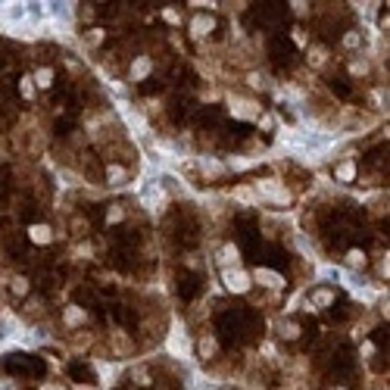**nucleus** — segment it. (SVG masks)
Returning a JSON list of instances; mask_svg holds the SVG:
<instances>
[{
  "label": "nucleus",
  "instance_id": "f257e3e1",
  "mask_svg": "<svg viewBox=\"0 0 390 390\" xmlns=\"http://www.w3.org/2000/svg\"><path fill=\"white\" fill-rule=\"evenodd\" d=\"M253 191H256L259 200L272 203V206H287V203H290V191H287L278 178H259V181L253 184Z\"/></svg>",
  "mask_w": 390,
  "mask_h": 390
},
{
  "label": "nucleus",
  "instance_id": "f03ea898",
  "mask_svg": "<svg viewBox=\"0 0 390 390\" xmlns=\"http://www.w3.org/2000/svg\"><path fill=\"white\" fill-rule=\"evenodd\" d=\"M165 353H169V356H175V359H184L191 353V337H188V331L184 328H172L169 331V340H165Z\"/></svg>",
  "mask_w": 390,
  "mask_h": 390
},
{
  "label": "nucleus",
  "instance_id": "7ed1b4c3",
  "mask_svg": "<svg viewBox=\"0 0 390 390\" xmlns=\"http://www.w3.org/2000/svg\"><path fill=\"white\" fill-rule=\"evenodd\" d=\"M141 203H144V206L150 209V212H162L165 206H169V194H165V188H162L159 181H153L150 188L141 194Z\"/></svg>",
  "mask_w": 390,
  "mask_h": 390
},
{
  "label": "nucleus",
  "instance_id": "20e7f679",
  "mask_svg": "<svg viewBox=\"0 0 390 390\" xmlns=\"http://www.w3.org/2000/svg\"><path fill=\"white\" fill-rule=\"evenodd\" d=\"M222 278H225V287L231 290V293H247L250 287H253V278L244 272V269H225V272H222Z\"/></svg>",
  "mask_w": 390,
  "mask_h": 390
},
{
  "label": "nucleus",
  "instance_id": "39448f33",
  "mask_svg": "<svg viewBox=\"0 0 390 390\" xmlns=\"http://www.w3.org/2000/svg\"><path fill=\"white\" fill-rule=\"evenodd\" d=\"M228 103H231V113L237 119H259L256 100H250V97H228Z\"/></svg>",
  "mask_w": 390,
  "mask_h": 390
},
{
  "label": "nucleus",
  "instance_id": "423d86ee",
  "mask_svg": "<svg viewBox=\"0 0 390 390\" xmlns=\"http://www.w3.org/2000/svg\"><path fill=\"white\" fill-rule=\"evenodd\" d=\"M109 343H113V356H128V353H132L135 350V343H132V337H128V334L125 331H113V334H109Z\"/></svg>",
  "mask_w": 390,
  "mask_h": 390
},
{
  "label": "nucleus",
  "instance_id": "0eeeda50",
  "mask_svg": "<svg viewBox=\"0 0 390 390\" xmlns=\"http://www.w3.org/2000/svg\"><path fill=\"white\" fill-rule=\"evenodd\" d=\"M88 322V312L78 306V303H69L66 309H63V325L66 328H78V325H84Z\"/></svg>",
  "mask_w": 390,
  "mask_h": 390
},
{
  "label": "nucleus",
  "instance_id": "6e6552de",
  "mask_svg": "<svg viewBox=\"0 0 390 390\" xmlns=\"http://www.w3.org/2000/svg\"><path fill=\"white\" fill-rule=\"evenodd\" d=\"M212 28H215V22H212V16H206V13L191 19V34H194V38H206Z\"/></svg>",
  "mask_w": 390,
  "mask_h": 390
},
{
  "label": "nucleus",
  "instance_id": "1a4fd4ad",
  "mask_svg": "<svg viewBox=\"0 0 390 390\" xmlns=\"http://www.w3.org/2000/svg\"><path fill=\"white\" fill-rule=\"evenodd\" d=\"M237 263H240V250L234 244H225L219 250V266L222 269H237Z\"/></svg>",
  "mask_w": 390,
  "mask_h": 390
},
{
  "label": "nucleus",
  "instance_id": "9d476101",
  "mask_svg": "<svg viewBox=\"0 0 390 390\" xmlns=\"http://www.w3.org/2000/svg\"><path fill=\"white\" fill-rule=\"evenodd\" d=\"M250 278H256V281L266 284V287H284V278L278 275V272H272V269H256Z\"/></svg>",
  "mask_w": 390,
  "mask_h": 390
},
{
  "label": "nucleus",
  "instance_id": "9b49d317",
  "mask_svg": "<svg viewBox=\"0 0 390 390\" xmlns=\"http://www.w3.org/2000/svg\"><path fill=\"white\" fill-rule=\"evenodd\" d=\"M150 69H153V60L150 57H135V63H132V81H144L147 75H150Z\"/></svg>",
  "mask_w": 390,
  "mask_h": 390
},
{
  "label": "nucleus",
  "instance_id": "f8f14e48",
  "mask_svg": "<svg viewBox=\"0 0 390 390\" xmlns=\"http://www.w3.org/2000/svg\"><path fill=\"white\" fill-rule=\"evenodd\" d=\"M306 60H309V66H325L328 63V47H322V44H309L306 47Z\"/></svg>",
  "mask_w": 390,
  "mask_h": 390
},
{
  "label": "nucleus",
  "instance_id": "ddd939ff",
  "mask_svg": "<svg viewBox=\"0 0 390 390\" xmlns=\"http://www.w3.org/2000/svg\"><path fill=\"white\" fill-rule=\"evenodd\" d=\"M334 178L343 181V184H350L353 178H356V162H353V159H343L337 169H334Z\"/></svg>",
  "mask_w": 390,
  "mask_h": 390
},
{
  "label": "nucleus",
  "instance_id": "4468645a",
  "mask_svg": "<svg viewBox=\"0 0 390 390\" xmlns=\"http://www.w3.org/2000/svg\"><path fill=\"white\" fill-rule=\"evenodd\" d=\"M28 237L34 240V244H50V240H53V231H50V225H31V228H28Z\"/></svg>",
  "mask_w": 390,
  "mask_h": 390
},
{
  "label": "nucleus",
  "instance_id": "2eb2a0df",
  "mask_svg": "<svg viewBox=\"0 0 390 390\" xmlns=\"http://www.w3.org/2000/svg\"><path fill=\"white\" fill-rule=\"evenodd\" d=\"M34 88H50L53 84V69L50 66H41V69H34Z\"/></svg>",
  "mask_w": 390,
  "mask_h": 390
},
{
  "label": "nucleus",
  "instance_id": "dca6fc26",
  "mask_svg": "<svg viewBox=\"0 0 390 390\" xmlns=\"http://www.w3.org/2000/svg\"><path fill=\"white\" fill-rule=\"evenodd\" d=\"M334 303V290H315L312 293V306L315 309H325V306H331Z\"/></svg>",
  "mask_w": 390,
  "mask_h": 390
},
{
  "label": "nucleus",
  "instance_id": "f3484780",
  "mask_svg": "<svg viewBox=\"0 0 390 390\" xmlns=\"http://www.w3.org/2000/svg\"><path fill=\"white\" fill-rule=\"evenodd\" d=\"M125 175H128V172L122 169L119 162H109V165H106V178H109V184H122V181H125Z\"/></svg>",
  "mask_w": 390,
  "mask_h": 390
},
{
  "label": "nucleus",
  "instance_id": "a211bd4d",
  "mask_svg": "<svg viewBox=\"0 0 390 390\" xmlns=\"http://www.w3.org/2000/svg\"><path fill=\"white\" fill-rule=\"evenodd\" d=\"M234 200L247 203V206H259V197H256V191H250V188H237V191H234Z\"/></svg>",
  "mask_w": 390,
  "mask_h": 390
},
{
  "label": "nucleus",
  "instance_id": "6ab92c4d",
  "mask_svg": "<svg viewBox=\"0 0 390 390\" xmlns=\"http://www.w3.org/2000/svg\"><path fill=\"white\" fill-rule=\"evenodd\" d=\"M365 263H368V259H365V250H350V253H346V266H350V269H362Z\"/></svg>",
  "mask_w": 390,
  "mask_h": 390
},
{
  "label": "nucleus",
  "instance_id": "aec40b11",
  "mask_svg": "<svg viewBox=\"0 0 390 390\" xmlns=\"http://www.w3.org/2000/svg\"><path fill=\"white\" fill-rule=\"evenodd\" d=\"M10 290H13L16 296H25V293H28V278H25V275H16L13 281H10Z\"/></svg>",
  "mask_w": 390,
  "mask_h": 390
},
{
  "label": "nucleus",
  "instance_id": "412c9836",
  "mask_svg": "<svg viewBox=\"0 0 390 390\" xmlns=\"http://www.w3.org/2000/svg\"><path fill=\"white\" fill-rule=\"evenodd\" d=\"M125 219V209H122V203H113V206L106 209V225H116V222Z\"/></svg>",
  "mask_w": 390,
  "mask_h": 390
},
{
  "label": "nucleus",
  "instance_id": "4be33fe9",
  "mask_svg": "<svg viewBox=\"0 0 390 390\" xmlns=\"http://www.w3.org/2000/svg\"><path fill=\"white\" fill-rule=\"evenodd\" d=\"M215 350H219V346H215V340H212V337H203V340H200V356H203V359H212V356H215Z\"/></svg>",
  "mask_w": 390,
  "mask_h": 390
},
{
  "label": "nucleus",
  "instance_id": "5701e85b",
  "mask_svg": "<svg viewBox=\"0 0 390 390\" xmlns=\"http://www.w3.org/2000/svg\"><path fill=\"white\" fill-rule=\"evenodd\" d=\"M281 337H287V340L300 337V325H296V322H287V325H281Z\"/></svg>",
  "mask_w": 390,
  "mask_h": 390
},
{
  "label": "nucleus",
  "instance_id": "b1692460",
  "mask_svg": "<svg viewBox=\"0 0 390 390\" xmlns=\"http://www.w3.org/2000/svg\"><path fill=\"white\" fill-rule=\"evenodd\" d=\"M19 91H22V97H25V100H31L38 88H34V81H31V78H22V81H19Z\"/></svg>",
  "mask_w": 390,
  "mask_h": 390
},
{
  "label": "nucleus",
  "instance_id": "393cba45",
  "mask_svg": "<svg viewBox=\"0 0 390 390\" xmlns=\"http://www.w3.org/2000/svg\"><path fill=\"white\" fill-rule=\"evenodd\" d=\"M362 44V34L359 31H346L343 34V47H359Z\"/></svg>",
  "mask_w": 390,
  "mask_h": 390
},
{
  "label": "nucleus",
  "instance_id": "a878e982",
  "mask_svg": "<svg viewBox=\"0 0 390 390\" xmlns=\"http://www.w3.org/2000/svg\"><path fill=\"white\" fill-rule=\"evenodd\" d=\"M350 72H353V75H368V63L365 60H353L350 63Z\"/></svg>",
  "mask_w": 390,
  "mask_h": 390
},
{
  "label": "nucleus",
  "instance_id": "bb28decb",
  "mask_svg": "<svg viewBox=\"0 0 390 390\" xmlns=\"http://www.w3.org/2000/svg\"><path fill=\"white\" fill-rule=\"evenodd\" d=\"M135 378H138V384H141V387H147V384H150V371H147V368H138V375H135Z\"/></svg>",
  "mask_w": 390,
  "mask_h": 390
},
{
  "label": "nucleus",
  "instance_id": "cd10ccee",
  "mask_svg": "<svg viewBox=\"0 0 390 390\" xmlns=\"http://www.w3.org/2000/svg\"><path fill=\"white\" fill-rule=\"evenodd\" d=\"M378 275H381V278H384V281H387V256H384V259H381V263H378Z\"/></svg>",
  "mask_w": 390,
  "mask_h": 390
},
{
  "label": "nucleus",
  "instance_id": "c85d7f7f",
  "mask_svg": "<svg viewBox=\"0 0 390 390\" xmlns=\"http://www.w3.org/2000/svg\"><path fill=\"white\" fill-rule=\"evenodd\" d=\"M250 84H253V88H263V75H256V72H253V75H250Z\"/></svg>",
  "mask_w": 390,
  "mask_h": 390
},
{
  "label": "nucleus",
  "instance_id": "c756f323",
  "mask_svg": "<svg viewBox=\"0 0 390 390\" xmlns=\"http://www.w3.org/2000/svg\"><path fill=\"white\" fill-rule=\"evenodd\" d=\"M72 390H97V387H88V384H75Z\"/></svg>",
  "mask_w": 390,
  "mask_h": 390
},
{
  "label": "nucleus",
  "instance_id": "7c9ffc66",
  "mask_svg": "<svg viewBox=\"0 0 390 390\" xmlns=\"http://www.w3.org/2000/svg\"><path fill=\"white\" fill-rule=\"evenodd\" d=\"M44 390H66V387H57V384H47Z\"/></svg>",
  "mask_w": 390,
  "mask_h": 390
},
{
  "label": "nucleus",
  "instance_id": "2f4dec72",
  "mask_svg": "<svg viewBox=\"0 0 390 390\" xmlns=\"http://www.w3.org/2000/svg\"><path fill=\"white\" fill-rule=\"evenodd\" d=\"M334 390H343V387H334Z\"/></svg>",
  "mask_w": 390,
  "mask_h": 390
},
{
  "label": "nucleus",
  "instance_id": "473e14b6",
  "mask_svg": "<svg viewBox=\"0 0 390 390\" xmlns=\"http://www.w3.org/2000/svg\"><path fill=\"white\" fill-rule=\"evenodd\" d=\"M384 390H387V387H384Z\"/></svg>",
  "mask_w": 390,
  "mask_h": 390
}]
</instances>
